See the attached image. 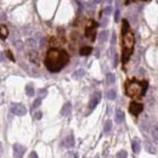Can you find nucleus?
<instances>
[{
    "label": "nucleus",
    "instance_id": "39448f33",
    "mask_svg": "<svg viewBox=\"0 0 158 158\" xmlns=\"http://www.w3.org/2000/svg\"><path fill=\"white\" fill-rule=\"evenodd\" d=\"M11 113H13L15 115H24L27 113V108H26V106H23L22 103H17V102H15L11 105Z\"/></svg>",
    "mask_w": 158,
    "mask_h": 158
},
{
    "label": "nucleus",
    "instance_id": "473e14b6",
    "mask_svg": "<svg viewBox=\"0 0 158 158\" xmlns=\"http://www.w3.org/2000/svg\"><path fill=\"white\" fill-rule=\"evenodd\" d=\"M100 1H101V0H94V3H96V4H97V3H100Z\"/></svg>",
    "mask_w": 158,
    "mask_h": 158
},
{
    "label": "nucleus",
    "instance_id": "412c9836",
    "mask_svg": "<svg viewBox=\"0 0 158 158\" xmlns=\"http://www.w3.org/2000/svg\"><path fill=\"white\" fill-rule=\"evenodd\" d=\"M29 60H30L32 62H34V63H38V61H39L38 54H37V52H30V54H29Z\"/></svg>",
    "mask_w": 158,
    "mask_h": 158
},
{
    "label": "nucleus",
    "instance_id": "6ab92c4d",
    "mask_svg": "<svg viewBox=\"0 0 158 158\" xmlns=\"http://www.w3.org/2000/svg\"><path fill=\"white\" fill-rule=\"evenodd\" d=\"M107 84H114V81H115V77H114V74L113 73H108L107 74Z\"/></svg>",
    "mask_w": 158,
    "mask_h": 158
},
{
    "label": "nucleus",
    "instance_id": "c85d7f7f",
    "mask_svg": "<svg viewBox=\"0 0 158 158\" xmlns=\"http://www.w3.org/2000/svg\"><path fill=\"white\" fill-rule=\"evenodd\" d=\"M35 118H37V119H40V118H41V112H37V113H35Z\"/></svg>",
    "mask_w": 158,
    "mask_h": 158
},
{
    "label": "nucleus",
    "instance_id": "4be33fe9",
    "mask_svg": "<svg viewBox=\"0 0 158 158\" xmlns=\"http://www.w3.org/2000/svg\"><path fill=\"white\" fill-rule=\"evenodd\" d=\"M111 129H112V122H111V120H107V122L105 123L103 131H105V132H110V131H111Z\"/></svg>",
    "mask_w": 158,
    "mask_h": 158
},
{
    "label": "nucleus",
    "instance_id": "f3484780",
    "mask_svg": "<svg viewBox=\"0 0 158 158\" xmlns=\"http://www.w3.org/2000/svg\"><path fill=\"white\" fill-rule=\"evenodd\" d=\"M83 76H84V71H83V69H78V71H76V72L72 74V78L73 79H80Z\"/></svg>",
    "mask_w": 158,
    "mask_h": 158
},
{
    "label": "nucleus",
    "instance_id": "aec40b11",
    "mask_svg": "<svg viewBox=\"0 0 158 158\" xmlns=\"http://www.w3.org/2000/svg\"><path fill=\"white\" fill-rule=\"evenodd\" d=\"M107 39H108V32L107 30H102L101 33H100V41H106Z\"/></svg>",
    "mask_w": 158,
    "mask_h": 158
},
{
    "label": "nucleus",
    "instance_id": "f257e3e1",
    "mask_svg": "<svg viewBox=\"0 0 158 158\" xmlns=\"http://www.w3.org/2000/svg\"><path fill=\"white\" fill-rule=\"evenodd\" d=\"M68 62H69V55L67 54V51L57 47H51L50 50H47L44 61L45 67L51 73H57L62 71Z\"/></svg>",
    "mask_w": 158,
    "mask_h": 158
},
{
    "label": "nucleus",
    "instance_id": "2f4dec72",
    "mask_svg": "<svg viewBox=\"0 0 158 158\" xmlns=\"http://www.w3.org/2000/svg\"><path fill=\"white\" fill-rule=\"evenodd\" d=\"M131 1H137V0H127L125 4H129V3H131Z\"/></svg>",
    "mask_w": 158,
    "mask_h": 158
},
{
    "label": "nucleus",
    "instance_id": "1a4fd4ad",
    "mask_svg": "<svg viewBox=\"0 0 158 158\" xmlns=\"http://www.w3.org/2000/svg\"><path fill=\"white\" fill-rule=\"evenodd\" d=\"M62 145L67 148H72L74 146V136L73 134H69L67 137H64L63 141H62Z\"/></svg>",
    "mask_w": 158,
    "mask_h": 158
},
{
    "label": "nucleus",
    "instance_id": "5701e85b",
    "mask_svg": "<svg viewBox=\"0 0 158 158\" xmlns=\"http://www.w3.org/2000/svg\"><path fill=\"white\" fill-rule=\"evenodd\" d=\"M117 97V94H115V90H110L108 93H107V98L108 100H114Z\"/></svg>",
    "mask_w": 158,
    "mask_h": 158
},
{
    "label": "nucleus",
    "instance_id": "9b49d317",
    "mask_svg": "<svg viewBox=\"0 0 158 158\" xmlns=\"http://www.w3.org/2000/svg\"><path fill=\"white\" fill-rule=\"evenodd\" d=\"M72 111V105L69 102H66L63 106H62V110H61V114L63 115V117H66V115H68Z\"/></svg>",
    "mask_w": 158,
    "mask_h": 158
},
{
    "label": "nucleus",
    "instance_id": "f8f14e48",
    "mask_svg": "<svg viewBox=\"0 0 158 158\" xmlns=\"http://www.w3.org/2000/svg\"><path fill=\"white\" fill-rule=\"evenodd\" d=\"M93 51V47L91 46H81L80 50H79V54L80 56H89Z\"/></svg>",
    "mask_w": 158,
    "mask_h": 158
},
{
    "label": "nucleus",
    "instance_id": "cd10ccee",
    "mask_svg": "<svg viewBox=\"0 0 158 158\" xmlns=\"http://www.w3.org/2000/svg\"><path fill=\"white\" fill-rule=\"evenodd\" d=\"M111 13V6H107L105 9V15H110Z\"/></svg>",
    "mask_w": 158,
    "mask_h": 158
},
{
    "label": "nucleus",
    "instance_id": "b1692460",
    "mask_svg": "<svg viewBox=\"0 0 158 158\" xmlns=\"http://www.w3.org/2000/svg\"><path fill=\"white\" fill-rule=\"evenodd\" d=\"M40 103H41V97H38L34 102H33V106H32V111L33 110H35V108H38V107L40 106Z\"/></svg>",
    "mask_w": 158,
    "mask_h": 158
},
{
    "label": "nucleus",
    "instance_id": "a878e982",
    "mask_svg": "<svg viewBox=\"0 0 158 158\" xmlns=\"http://www.w3.org/2000/svg\"><path fill=\"white\" fill-rule=\"evenodd\" d=\"M38 93H39L40 97H45V96H46V94H47V91H46L45 89H40V90L38 91Z\"/></svg>",
    "mask_w": 158,
    "mask_h": 158
},
{
    "label": "nucleus",
    "instance_id": "bb28decb",
    "mask_svg": "<svg viewBox=\"0 0 158 158\" xmlns=\"http://www.w3.org/2000/svg\"><path fill=\"white\" fill-rule=\"evenodd\" d=\"M114 21H115V22H118V21H119V10H118V9L115 10V15H114Z\"/></svg>",
    "mask_w": 158,
    "mask_h": 158
},
{
    "label": "nucleus",
    "instance_id": "20e7f679",
    "mask_svg": "<svg viewBox=\"0 0 158 158\" xmlns=\"http://www.w3.org/2000/svg\"><path fill=\"white\" fill-rule=\"evenodd\" d=\"M98 24L94 21H91L89 23V26L85 28V37L88 39H90L91 41H94L95 40V37H96V28H97Z\"/></svg>",
    "mask_w": 158,
    "mask_h": 158
},
{
    "label": "nucleus",
    "instance_id": "ddd939ff",
    "mask_svg": "<svg viewBox=\"0 0 158 158\" xmlns=\"http://www.w3.org/2000/svg\"><path fill=\"white\" fill-rule=\"evenodd\" d=\"M131 148H132V151H134L135 153H139V152H140V149H141V145H140V142H139V140H137V139L132 140Z\"/></svg>",
    "mask_w": 158,
    "mask_h": 158
},
{
    "label": "nucleus",
    "instance_id": "9d476101",
    "mask_svg": "<svg viewBox=\"0 0 158 158\" xmlns=\"http://www.w3.org/2000/svg\"><path fill=\"white\" fill-rule=\"evenodd\" d=\"M144 146H145V149L148 152V153H151V154H154L157 153V148L153 146V144L151 142V141H148V140H145V142H144Z\"/></svg>",
    "mask_w": 158,
    "mask_h": 158
},
{
    "label": "nucleus",
    "instance_id": "a211bd4d",
    "mask_svg": "<svg viewBox=\"0 0 158 158\" xmlns=\"http://www.w3.org/2000/svg\"><path fill=\"white\" fill-rule=\"evenodd\" d=\"M26 94H27L28 96H33V95L35 94V90H34V88H33V85L28 84V85L26 86Z\"/></svg>",
    "mask_w": 158,
    "mask_h": 158
},
{
    "label": "nucleus",
    "instance_id": "6e6552de",
    "mask_svg": "<svg viewBox=\"0 0 158 158\" xmlns=\"http://www.w3.org/2000/svg\"><path fill=\"white\" fill-rule=\"evenodd\" d=\"M12 151H13V157L20 158V157H23L24 152H26V147L21 144H15L12 146Z\"/></svg>",
    "mask_w": 158,
    "mask_h": 158
},
{
    "label": "nucleus",
    "instance_id": "423d86ee",
    "mask_svg": "<svg viewBox=\"0 0 158 158\" xmlns=\"http://www.w3.org/2000/svg\"><path fill=\"white\" fill-rule=\"evenodd\" d=\"M142 111H144V105L140 102H131L129 106V112L134 115H139Z\"/></svg>",
    "mask_w": 158,
    "mask_h": 158
},
{
    "label": "nucleus",
    "instance_id": "0eeeda50",
    "mask_svg": "<svg viewBox=\"0 0 158 158\" xmlns=\"http://www.w3.org/2000/svg\"><path fill=\"white\" fill-rule=\"evenodd\" d=\"M101 101V93H95L93 96H91V98H90V102H89V110L90 111H93L95 107L98 105V102Z\"/></svg>",
    "mask_w": 158,
    "mask_h": 158
},
{
    "label": "nucleus",
    "instance_id": "f03ea898",
    "mask_svg": "<svg viewBox=\"0 0 158 158\" xmlns=\"http://www.w3.org/2000/svg\"><path fill=\"white\" fill-rule=\"evenodd\" d=\"M122 50H123V63L128 62V60L130 59V56L134 51V44H135V38L134 34L129 30V22L127 20L123 21V29H122Z\"/></svg>",
    "mask_w": 158,
    "mask_h": 158
},
{
    "label": "nucleus",
    "instance_id": "dca6fc26",
    "mask_svg": "<svg viewBox=\"0 0 158 158\" xmlns=\"http://www.w3.org/2000/svg\"><path fill=\"white\" fill-rule=\"evenodd\" d=\"M151 134H152L153 139L156 141H158V125H157V124H152V127H151Z\"/></svg>",
    "mask_w": 158,
    "mask_h": 158
},
{
    "label": "nucleus",
    "instance_id": "7c9ffc66",
    "mask_svg": "<svg viewBox=\"0 0 158 158\" xmlns=\"http://www.w3.org/2000/svg\"><path fill=\"white\" fill-rule=\"evenodd\" d=\"M29 157H34V158H37V157H38V154H37L35 152H32V153L29 154Z\"/></svg>",
    "mask_w": 158,
    "mask_h": 158
},
{
    "label": "nucleus",
    "instance_id": "4468645a",
    "mask_svg": "<svg viewBox=\"0 0 158 158\" xmlns=\"http://www.w3.org/2000/svg\"><path fill=\"white\" fill-rule=\"evenodd\" d=\"M7 35H9V29L6 28V26L1 24V26H0V38H1V39H6Z\"/></svg>",
    "mask_w": 158,
    "mask_h": 158
},
{
    "label": "nucleus",
    "instance_id": "c756f323",
    "mask_svg": "<svg viewBox=\"0 0 158 158\" xmlns=\"http://www.w3.org/2000/svg\"><path fill=\"white\" fill-rule=\"evenodd\" d=\"M7 56H9V59H10V60H12V61H15V59H13V56L11 55V52H10V51H7Z\"/></svg>",
    "mask_w": 158,
    "mask_h": 158
},
{
    "label": "nucleus",
    "instance_id": "2eb2a0df",
    "mask_svg": "<svg viewBox=\"0 0 158 158\" xmlns=\"http://www.w3.org/2000/svg\"><path fill=\"white\" fill-rule=\"evenodd\" d=\"M114 119H115V122H117V123H123L124 122V112L122 110H117Z\"/></svg>",
    "mask_w": 158,
    "mask_h": 158
},
{
    "label": "nucleus",
    "instance_id": "393cba45",
    "mask_svg": "<svg viewBox=\"0 0 158 158\" xmlns=\"http://www.w3.org/2000/svg\"><path fill=\"white\" fill-rule=\"evenodd\" d=\"M117 157H119V158H125V157H128V153H127V151H124V149H122V151H119L117 154H115Z\"/></svg>",
    "mask_w": 158,
    "mask_h": 158
},
{
    "label": "nucleus",
    "instance_id": "7ed1b4c3",
    "mask_svg": "<svg viewBox=\"0 0 158 158\" xmlns=\"http://www.w3.org/2000/svg\"><path fill=\"white\" fill-rule=\"evenodd\" d=\"M147 83H139L136 80H129L125 84V94L129 97H137L145 94Z\"/></svg>",
    "mask_w": 158,
    "mask_h": 158
},
{
    "label": "nucleus",
    "instance_id": "72a5a7b5",
    "mask_svg": "<svg viewBox=\"0 0 158 158\" xmlns=\"http://www.w3.org/2000/svg\"><path fill=\"white\" fill-rule=\"evenodd\" d=\"M0 153H1V142H0Z\"/></svg>",
    "mask_w": 158,
    "mask_h": 158
}]
</instances>
